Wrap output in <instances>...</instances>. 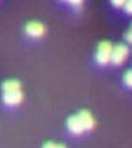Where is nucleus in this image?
Wrapping results in <instances>:
<instances>
[{"label":"nucleus","instance_id":"obj_6","mask_svg":"<svg viewBox=\"0 0 132 148\" xmlns=\"http://www.w3.org/2000/svg\"><path fill=\"white\" fill-rule=\"evenodd\" d=\"M77 115H78L84 130H91L94 127V118L88 110H81Z\"/></svg>","mask_w":132,"mask_h":148},{"label":"nucleus","instance_id":"obj_1","mask_svg":"<svg viewBox=\"0 0 132 148\" xmlns=\"http://www.w3.org/2000/svg\"><path fill=\"white\" fill-rule=\"evenodd\" d=\"M112 49H113L112 43L108 41H102L97 47L96 61L100 63V65H107L108 62H111Z\"/></svg>","mask_w":132,"mask_h":148},{"label":"nucleus","instance_id":"obj_3","mask_svg":"<svg viewBox=\"0 0 132 148\" xmlns=\"http://www.w3.org/2000/svg\"><path fill=\"white\" fill-rule=\"evenodd\" d=\"M45 32V27L39 22H29L25 25V33L33 38H39Z\"/></svg>","mask_w":132,"mask_h":148},{"label":"nucleus","instance_id":"obj_10","mask_svg":"<svg viewBox=\"0 0 132 148\" xmlns=\"http://www.w3.org/2000/svg\"><path fill=\"white\" fill-rule=\"evenodd\" d=\"M125 39L128 42V43H131L132 45V24L130 25V28H128V31L125 33Z\"/></svg>","mask_w":132,"mask_h":148},{"label":"nucleus","instance_id":"obj_5","mask_svg":"<svg viewBox=\"0 0 132 148\" xmlns=\"http://www.w3.org/2000/svg\"><path fill=\"white\" fill-rule=\"evenodd\" d=\"M67 128L73 134H82L84 132V128L82 125V123H81L78 115H72L68 118V120H67Z\"/></svg>","mask_w":132,"mask_h":148},{"label":"nucleus","instance_id":"obj_12","mask_svg":"<svg viewBox=\"0 0 132 148\" xmlns=\"http://www.w3.org/2000/svg\"><path fill=\"white\" fill-rule=\"evenodd\" d=\"M127 0H111V3H112L113 6H116V8H121V6H123L126 4Z\"/></svg>","mask_w":132,"mask_h":148},{"label":"nucleus","instance_id":"obj_8","mask_svg":"<svg viewBox=\"0 0 132 148\" xmlns=\"http://www.w3.org/2000/svg\"><path fill=\"white\" fill-rule=\"evenodd\" d=\"M123 82L126 84L128 87H132V70H128V71L125 72V75H123Z\"/></svg>","mask_w":132,"mask_h":148},{"label":"nucleus","instance_id":"obj_13","mask_svg":"<svg viewBox=\"0 0 132 148\" xmlns=\"http://www.w3.org/2000/svg\"><path fill=\"white\" fill-rule=\"evenodd\" d=\"M82 1L83 0H69V3L72 5H74V6H79L81 4H82Z\"/></svg>","mask_w":132,"mask_h":148},{"label":"nucleus","instance_id":"obj_2","mask_svg":"<svg viewBox=\"0 0 132 148\" xmlns=\"http://www.w3.org/2000/svg\"><path fill=\"white\" fill-rule=\"evenodd\" d=\"M128 47L123 43H117L116 46H113L112 49V56H111V62L113 65H122V63L127 60L128 57Z\"/></svg>","mask_w":132,"mask_h":148},{"label":"nucleus","instance_id":"obj_9","mask_svg":"<svg viewBox=\"0 0 132 148\" xmlns=\"http://www.w3.org/2000/svg\"><path fill=\"white\" fill-rule=\"evenodd\" d=\"M43 148H66L63 144H59V143H53V142H48L43 146Z\"/></svg>","mask_w":132,"mask_h":148},{"label":"nucleus","instance_id":"obj_4","mask_svg":"<svg viewBox=\"0 0 132 148\" xmlns=\"http://www.w3.org/2000/svg\"><path fill=\"white\" fill-rule=\"evenodd\" d=\"M23 92L22 91H13V92H4L3 94V101L9 106H15L22 103Z\"/></svg>","mask_w":132,"mask_h":148},{"label":"nucleus","instance_id":"obj_14","mask_svg":"<svg viewBox=\"0 0 132 148\" xmlns=\"http://www.w3.org/2000/svg\"><path fill=\"white\" fill-rule=\"evenodd\" d=\"M66 1H69V0H66Z\"/></svg>","mask_w":132,"mask_h":148},{"label":"nucleus","instance_id":"obj_7","mask_svg":"<svg viewBox=\"0 0 132 148\" xmlns=\"http://www.w3.org/2000/svg\"><path fill=\"white\" fill-rule=\"evenodd\" d=\"M1 87L4 92H13V91H20L22 85L16 80H6V81L3 82Z\"/></svg>","mask_w":132,"mask_h":148},{"label":"nucleus","instance_id":"obj_11","mask_svg":"<svg viewBox=\"0 0 132 148\" xmlns=\"http://www.w3.org/2000/svg\"><path fill=\"white\" fill-rule=\"evenodd\" d=\"M123 8H125V12H126L127 14L132 15V0H127L126 4L123 5Z\"/></svg>","mask_w":132,"mask_h":148}]
</instances>
